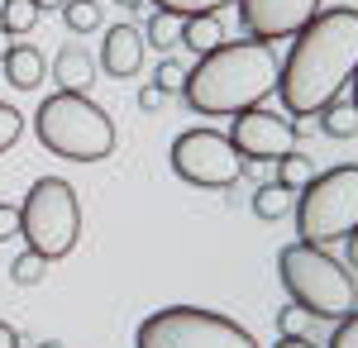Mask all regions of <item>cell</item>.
Instances as JSON below:
<instances>
[{
    "instance_id": "obj_1",
    "label": "cell",
    "mask_w": 358,
    "mask_h": 348,
    "mask_svg": "<svg viewBox=\"0 0 358 348\" xmlns=\"http://www.w3.org/2000/svg\"><path fill=\"white\" fill-rule=\"evenodd\" d=\"M292 38L296 43H292V53L282 62L277 96H282V110L292 119H301V115H320L354 81V72H358V10L354 5L320 10Z\"/></svg>"
},
{
    "instance_id": "obj_2",
    "label": "cell",
    "mask_w": 358,
    "mask_h": 348,
    "mask_svg": "<svg viewBox=\"0 0 358 348\" xmlns=\"http://www.w3.org/2000/svg\"><path fill=\"white\" fill-rule=\"evenodd\" d=\"M282 77V62H277L273 43H258V38H239L196 57V67H187L182 81V96L196 115L206 119H220V115H239L248 106H263L277 91Z\"/></svg>"
},
{
    "instance_id": "obj_3",
    "label": "cell",
    "mask_w": 358,
    "mask_h": 348,
    "mask_svg": "<svg viewBox=\"0 0 358 348\" xmlns=\"http://www.w3.org/2000/svg\"><path fill=\"white\" fill-rule=\"evenodd\" d=\"M277 277L292 296V305H301L310 320H344L349 310H358L354 272L315 243H287L277 253Z\"/></svg>"
},
{
    "instance_id": "obj_4",
    "label": "cell",
    "mask_w": 358,
    "mask_h": 348,
    "mask_svg": "<svg viewBox=\"0 0 358 348\" xmlns=\"http://www.w3.org/2000/svg\"><path fill=\"white\" fill-rule=\"evenodd\" d=\"M38 143L67 162H101L115 153V119L82 91H53L34 110Z\"/></svg>"
},
{
    "instance_id": "obj_5",
    "label": "cell",
    "mask_w": 358,
    "mask_h": 348,
    "mask_svg": "<svg viewBox=\"0 0 358 348\" xmlns=\"http://www.w3.org/2000/svg\"><path fill=\"white\" fill-rule=\"evenodd\" d=\"M296 234L301 243H339L358 229V167L354 162H339L330 172L310 177L301 191H296Z\"/></svg>"
},
{
    "instance_id": "obj_6",
    "label": "cell",
    "mask_w": 358,
    "mask_h": 348,
    "mask_svg": "<svg viewBox=\"0 0 358 348\" xmlns=\"http://www.w3.org/2000/svg\"><path fill=\"white\" fill-rule=\"evenodd\" d=\"M20 234L29 239V248L38 258H67L77 248V234H82V205H77V191L62 177H38L29 187L24 205H20Z\"/></svg>"
},
{
    "instance_id": "obj_7",
    "label": "cell",
    "mask_w": 358,
    "mask_h": 348,
    "mask_svg": "<svg viewBox=\"0 0 358 348\" xmlns=\"http://www.w3.org/2000/svg\"><path fill=\"white\" fill-rule=\"evenodd\" d=\"M134 348H258V339L220 310L163 305L138 324Z\"/></svg>"
},
{
    "instance_id": "obj_8",
    "label": "cell",
    "mask_w": 358,
    "mask_h": 348,
    "mask_svg": "<svg viewBox=\"0 0 358 348\" xmlns=\"http://www.w3.org/2000/svg\"><path fill=\"white\" fill-rule=\"evenodd\" d=\"M172 172L192 187L206 191H229L248 172V162L239 158V148L229 143L220 129H187L172 143Z\"/></svg>"
},
{
    "instance_id": "obj_9",
    "label": "cell",
    "mask_w": 358,
    "mask_h": 348,
    "mask_svg": "<svg viewBox=\"0 0 358 348\" xmlns=\"http://www.w3.org/2000/svg\"><path fill=\"white\" fill-rule=\"evenodd\" d=\"M229 143L239 148L244 162H277L282 153H292L296 129H292V115H287V110L248 106L229 119Z\"/></svg>"
},
{
    "instance_id": "obj_10",
    "label": "cell",
    "mask_w": 358,
    "mask_h": 348,
    "mask_svg": "<svg viewBox=\"0 0 358 348\" xmlns=\"http://www.w3.org/2000/svg\"><path fill=\"white\" fill-rule=\"evenodd\" d=\"M320 15V0H239V24L248 38L258 43H277L292 38Z\"/></svg>"
},
{
    "instance_id": "obj_11",
    "label": "cell",
    "mask_w": 358,
    "mask_h": 348,
    "mask_svg": "<svg viewBox=\"0 0 358 348\" xmlns=\"http://www.w3.org/2000/svg\"><path fill=\"white\" fill-rule=\"evenodd\" d=\"M143 34H138L134 24H115L110 34H106V43H101V67L110 72V77H134L138 67H143Z\"/></svg>"
},
{
    "instance_id": "obj_12",
    "label": "cell",
    "mask_w": 358,
    "mask_h": 348,
    "mask_svg": "<svg viewBox=\"0 0 358 348\" xmlns=\"http://www.w3.org/2000/svg\"><path fill=\"white\" fill-rule=\"evenodd\" d=\"M53 81L62 91H91V81H96V57L86 53L82 43H62L53 57Z\"/></svg>"
},
{
    "instance_id": "obj_13",
    "label": "cell",
    "mask_w": 358,
    "mask_h": 348,
    "mask_svg": "<svg viewBox=\"0 0 358 348\" xmlns=\"http://www.w3.org/2000/svg\"><path fill=\"white\" fill-rule=\"evenodd\" d=\"M0 67H5V81H10L15 91H34V86L43 81V53H38L34 43H15Z\"/></svg>"
},
{
    "instance_id": "obj_14",
    "label": "cell",
    "mask_w": 358,
    "mask_h": 348,
    "mask_svg": "<svg viewBox=\"0 0 358 348\" xmlns=\"http://www.w3.org/2000/svg\"><path fill=\"white\" fill-rule=\"evenodd\" d=\"M220 43H224L220 15H187V20H182V48H192L196 57L210 53V48H220Z\"/></svg>"
},
{
    "instance_id": "obj_15",
    "label": "cell",
    "mask_w": 358,
    "mask_h": 348,
    "mask_svg": "<svg viewBox=\"0 0 358 348\" xmlns=\"http://www.w3.org/2000/svg\"><path fill=\"white\" fill-rule=\"evenodd\" d=\"M315 124H320L330 138H354L358 134V106H354V101H330V106L320 110Z\"/></svg>"
},
{
    "instance_id": "obj_16",
    "label": "cell",
    "mask_w": 358,
    "mask_h": 348,
    "mask_svg": "<svg viewBox=\"0 0 358 348\" xmlns=\"http://www.w3.org/2000/svg\"><path fill=\"white\" fill-rule=\"evenodd\" d=\"M38 5L34 0H5L0 5V29L10 34V38H20V34H34V24H38Z\"/></svg>"
},
{
    "instance_id": "obj_17",
    "label": "cell",
    "mask_w": 358,
    "mask_h": 348,
    "mask_svg": "<svg viewBox=\"0 0 358 348\" xmlns=\"http://www.w3.org/2000/svg\"><path fill=\"white\" fill-rule=\"evenodd\" d=\"M292 196H296V191L268 182V187H258V196H253V215H258V219H282V215L296 210V201H292Z\"/></svg>"
},
{
    "instance_id": "obj_18",
    "label": "cell",
    "mask_w": 358,
    "mask_h": 348,
    "mask_svg": "<svg viewBox=\"0 0 358 348\" xmlns=\"http://www.w3.org/2000/svg\"><path fill=\"white\" fill-rule=\"evenodd\" d=\"M143 43H153L158 53H172V48H182V20L158 10V15L148 20V29H143Z\"/></svg>"
},
{
    "instance_id": "obj_19",
    "label": "cell",
    "mask_w": 358,
    "mask_h": 348,
    "mask_svg": "<svg viewBox=\"0 0 358 348\" xmlns=\"http://www.w3.org/2000/svg\"><path fill=\"white\" fill-rule=\"evenodd\" d=\"M101 0H62V20L72 34H91V29H101Z\"/></svg>"
},
{
    "instance_id": "obj_20",
    "label": "cell",
    "mask_w": 358,
    "mask_h": 348,
    "mask_svg": "<svg viewBox=\"0 0 358 348\" xmlns=\"http://www.w3.org/2000/svg\"><path fill=\"white\" fill-rule=\"evenodd\" d=\"M315 177V167H310V158H301V153H282L277 158V187L287 191H301L306 182Z\"/></svg>"
},
{
    "instance_id": "obj_21",
    "label": "cell",
    "mask_w": 358,
    "mask_h": 348,
    "mask_svg": "<svg viewBox=\"0 0 358 348\" xmlns=\"http://www.w3.org/2000/svg\"><path fill=\"white\" fill-rule=\"evenodd\" d=\"M163 15H177V20H187V15H220L224 5H234V0H153Z\"/></svg>"
},
{
    "instance_id": "obj_22",
    "label": "cell",
    "mask_w": 358,
    "mask_h": 348,
    "mask_svg": "<svg viewBox=\"0 0 358 348\" xmlns=\"http://www.w3.org/2000/svg\"><path fill=\"white\" fill-rule=\"evenodd\" d=\"M43 272H48V258H38L34 248L20 253L15 263H10V282H20V287H34V282H43Z\"/></svg>"
},
{
    "instance_id": "obj_23",
    "label": "cell",
    "mask_w": 358,
    "mask_h": 348,
    "mask_svg": "<svg viewBox=\"0 0 358 348\" xmlns=\"http://www.w3.org/2000/svg\"><path fill=\"white\" fill-rule=\"evenodd\" d=\"M182 81H187V67H182L177 57H167V53H163V62H158V72H153V86L172 96V91H182Z\"/></svg>"
},
{
    "instance_id": "obj_24",
    "label": "cell",
    "mask_w": 358,
    "mask_h": 348,
    "mask_svg": "<svg viewBox=\"0 0 358 348\" xmlns=\"http://www.w3.org/2000/svg\"><path fill=\"white\" fill-rule=\"evenodd\" d=\"M20 129H24V115H20L15 106H5V101H0V153L20 138Z\"/></svg>"
},
{
    "instance_id": "obj_25",
    "label": "cell",
    "mask_w": 358,
    "mask_h": 348,
    "mask_svg": "<svg viewBox=\"0 0 358 348\" xmlns=\"http://www.w3.org/2000/svg\"><path fill=\"white\" fill-rule=\"evenodd\" d=\"M325 348H358V310H349L344 320H334V334Z\"/></svg>"
},
{
    "instance_id": "obj_26",
    "label": "cell",
    "mask_w": 358,
    "mask_h": 348,
    "mask_svg": "<svg viewBox=\"0 0 358 348\" xmlns=\"http://www.w3.org/2000/svg\"><path fill=\"white\" fill-rule=\"evenodd\" d=\"M306 324H310V315L301 305H282L277 310V334H306Z\"/></svg>"
},
{
    "instance_id": "obj_27",
    "label": "cell",
    "mask_w": 358,
    "mask_h": 348,
    "mask_svg": "<svg viewBox=\"0 0 358 348\" xmlns=\"http://www.w3.org/2000/svg\"><path fill=\"white\" fill-rule=\"evenodd\" d=\"M20 234V210L15 205H0V243H10Z\"/></svg>"
},
{
    "instance_id": "obj_28",
    "label": "cell",
    "mask_w": 358,
    "mask_h": 348,
    "mask_svg": "<svg viewBox=\"0 0 358 348\" xmlns=\"http://www.w3.org/2000/svg\"><path fill=\"white\" fill-rule=\"evenodd\" d=\"M163 101H167V91H158L153 81L138 91V110H148V115H153V110H163Z\"/></svg>"
},
{
    "instance_id": "obj_29",
    "label": "cell",
    "mask_w": 358,
    "mask_h": 348,
    "mask_svg": "<svg viewBox=\"0 0 358 348\" xmlns=\"http://www.w3.org/2000/svg\"><path fill=\"white\" fill-rule=\"evenodd\" d=\"M277 348H315V344H310L306 334H282V339H277Z\"/></svg>"
},
{
    "instance_id": "obj_30",
    "label": "cell",
    "mask_w": 358,
    "mask_h": 348,
    "mask_svg": "<svg viewBox=\"0 0 358 348\" xmlns=\"http://www.w3.org/2000/svg\"><path fill=\"white\" fill-rule=\"evenodd\" d=\"M0 348H20V334H15V324L0 320Z\"/></svg>"
},
{
    "instance_id": "obj_31",
    "label": "cell",
    "mask_w": 358,
    "mask_h": 348,
    "mask_svg": "<svg viewBox=\"0 0 358 348\" xmlns=\"http://www.w3.org/2000/svg\"><path fill=\"white\" fill-rule=\"evenodd\" d=\"M344 243H349V268L358 272V229H354V234H349V239H344Z\"/></svg>"
},
{
    "instance_id": "obj_32",
    "label": "cell",
    "mask_w": 358,
    "mask_h": 348,
    "mask_svg": "<svg viewBox=\"0 0 358 348\" xmlns=\"http://www.w3.org/2000/svg\"><path fill=\"white\" fill-rule=\"evenodd\" d=\"M10 48H15V43H10V34L0 29V62H5V53H10Z\"/></svg>"
},
{
    "instance_id": "obj_33",
    "label": "cell",
    "mask_w": 358,
    "mask_h": 348,
    "mask_svg": "<svg viewBox=\"0 0 358 348\" xmlns=\"http://www.w3.org/2000/svg\"><path fill=\"white\" fill-rule=\"evenodd\" d=\"M38 10H62V0H34Z\"/></svg>"
},
{
    "instance_id": "obj_34",
    "label": "cell",
    "mask_w": 358,
    "mask_h": 348,
    "mask_svg": "<svg viewBox=\"0 0 358 348\" xmlns=\"http://www.w3.org/2000/svg\"><path fill=\"white\" fill-rule=\"evenodd\" d=\"M120 5H129V10H138V5H143V0H120Z\"/></svg>"
},
{
    "instance_id": "obj_35",
    "label": "cell",
    "mask_w": 358,
    "mask_h": 348,
    "mask_svg": "<svg viewBox=\"0 0 358 348\" xmlns=\"http://www.w3.org/2000/svg\"><path fill=\"white\" fill-rule=\"evenodd\" d=\"M354 106H358V72H354Z\"/></svg>"
},
{
    "instance_id": "obj_36",
    "label": "cell",
    "mask_w": 358,
    "mask_h": 348,
    "mask_svg": "<svg viewBox=\"0 0 358 348\" xmlns=\"http://www.w3.org/2000/svg\"><path fill=\"white\" fill-rule=\"evenodd\" d=\"M43 348H62V344H57V339H48V344H43Z\"/></svg>"
}]
</instances>
